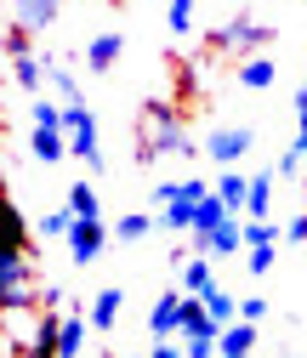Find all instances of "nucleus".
Instances as JSON below:
<instances>
[{
  "instance_id": "412c9836",
  "label": "nucleus",
  "mask_w": 307,
  "mask_h": 358,
  "mask_svg": "<svg viewBox=\"0 0 307 358\" xmlns=\"http://www.w3.org/2000/svg\"><path fill=\"white\" fill-rule=\"evenodd\" d=\"M245 216H273V171L250 176V199H245Z\"/></svg>"
},
{
  "instance_id": "5701e85b",
  "label": "nucleus",
  "mask_w": 307,
  "mask_h": 358,
  "mask_svg": "<svg viewBox=\"0 0 307 358\" xmlns=\"http://www.w3.org/2000/svg\"><path fill=\"white\" fill-rule=\"evenodd\" d=\"M194 23H199V17H194V0H171V6H165V29L177 34V40H188Z\"/></svg>"
},
{
  "instance_id": "1a4fd4ad",
  "label": "nucleus",
  "mask_w": 307,
  "mask_h": 358,
  "mask_svg": "<svg viewBox=\"0 0 307 358\" xmlns=\"http://www.w3.org/2000/svg\"><path fill=\"white\" fill-rule=\"evenodd\" d=\"M63 6H69V0H6L12 23H17V29H29V34H46V29L63 17Z\"/></svg>"
},
{
  "instance_id": "ddd939ff",
  "label": "nucleus",
  "mask_w": 307,
  "mask_h": 358,
  "mask_svg": "<svg viewBox=\"0 0 307 358\" xmlns=\"http://www.w3.org/2000/svg\"><path fill=\"white\" fill-rule=\"evenodd\" d=\"M234 80L245 85V92H273V80H279V63H273L268 52H250V57H239Z\"/></svg>"
},
{
  "instance_id": "f257e3e1",
  "label": "nucleus",
  "mask_w": 307,
  "mask_h": 358,
  "mask_svg": "<svg viewBox=\"0 0 307 358\" xmlns=\"http://www.w3.org/2000/svg\"><path fill=\"white\" fill-rule=\"evenodd\" d=\"M165 154H194V137L183 125V108L177 103H148L137 114V131H131V159L137 165H154Z\"/></svg>"
},
{
  "instance_id": "a211bd4d",
  "label": "nucleus",
  "mask_w": 307,
  "mask_h": 358,
  "mask_svg": "<svg viewBox=\"0 0 307 358\" xmlns=\"http://www.w3.org/2000/svg\"><path fill=\"white\" fill-rule=\"evenodd\" d=\"M250 347H256V324H250V319L222 324V358H245Z\"/></svg>"
},
{
  "instance_id": "9d476101",
  "label": "nucleus",
  "mask_w": 307,
  "mask_h": 358,
  "mask_svg": "<svg viewBox=\"0 0 307 358\" xmlns=\"http://www.w3.org/2000/svg\"><path fill=\"white\" fill-rule=\"evenodd\" d=\"M183 319H188V290H165L148 313V330L154 336H183Z\"/></svg>"
},
{
  "instance_id": "7c9ffc66",
  "label": "nucleus",
  "mask_w": 307,
  "mask_h": 358,
  "mask_svg": "<svg viewBox=\"0 0 307 358\" xmlns=\"http://www.w3.org/2000/svg\"><path fill=\"white\" fill-rule=\"evenodd\" d=\"M177 194H183V182H159V188H154V210H159V205H171Z\"/></svg>"
},
{
  "instance_id": "6e6552de",
  "label": "nucleus",
  "mask_w": 307,
  "mask_h": 358,
  "mask_svg": "<svg viewBox=\"0 0 307 358\" xmlns=\"http://www.w3.org/2000/svg\"><path fill=\"white\" fill-rule=\"evenodd\" d=\"M194 239V250H205V256H239L245 250V222H216V228H199V234H188Z\"/></svg>"
},
{
  "instance_id": "39448f33",
  "label": "nucleus",
  "mask_w": 307,
  "mask_h": 358,
  "mask_svg": "<svg viewBox=\"0 0 307 358\" xmlns=\"http://www.w3.org/2000/svg\"><path fill=\"white\" fill-rule=\"evenodd\" d=\"M216 182H205V176H183V194L171 199V205H159V228L165 234H194L199 228V199L210 194Z\"/></svg>"
},
{
  "instance_id": "4468645a",
  "label": "nucleus",
  "mask_w": 307,
  "mask_h": 358,
  "mask_svg": "<svg viewBox=\"0 0 307 358\" xmlns=\"http://www.w3.org/2000/svg\"><path fill=\"white\" fill-rule=\"evenodd\" d=\"M177 279H183V290H188V296H205V290L216 285V256H205V250L183 256V262H177Z\"/></svg>"
},
{
  "instance_id": "c85d7f7f",
  "label": "nucleus",
  "mask_w": 307,
  "mask_h": 358,
  "mask_svg": "<svg viewBox=\"0 0 307 358\" xmlns=\"http://www.w3.org/2000/svg\"><path fill=\"white\" fill-rule=\"evenodd\" d=\"M285 239H290V245H307V210L285 222Z\"/></svg>"
},
{
  "instance_id": "aec40b11",
  "label": "nucleus",
  "mask_w": 307,
  "mask_h": 358,
  "mask_svg": "<svg viewBox=\"0 0 307 358\" xmlns=\"http://www.w3.org/2000/svg\"><path fill=\"white\" fill-rule=\"evenodd\" d=\"M216 194L228 199V210H245V199H250V176H239L234 165H222V176H216Z\"/></svg>"
},
{
  "instance_id": "4be33fe9",
  "label": "nucleus",
  "mask_w": 307,
  "mask_h": 358,
  "mask_svg": "<svg viewBox=\"0 0 307 358\" xmlns=\"http://www.w3.org/2000/svg\"><path fill=\"white\" fill-rule=\"evenodd\" d=\"M205 313H210L216 324H234V319H239V296H228L222 285H210V290H205Z\"/></svg>"
},
{
  "instance_id": "423d86ee",
  "label": "nucleus",
  "mask_w": 307,
  "mask_h": 358,
  "mask_svg": "<svg viewBox=\"0 0 307 358\" xmlns=\"http://www.w3.org/2000/svg\"><path fill=\"white\" fill-rule=\"evenodd\" d=\"M199 148H205V159H216V165H239V159L256 148V131H250V125H216Z\"/></svg>"
},
{
  "instance_id": "bb28decb",
  "label": "nucleus",
  "mask_w": 307,
  "mask_h": 358,
  "mask_svg": "<svg viewBox=\"0 0 307 358\" xmlns=\"http://www.w3.org/2000/svg\"><path fill=\"white\" fill-rule=\"evenodd\" d=\"M273 250H279V245H250V256H245V267H250L256 279H268V273H273Z\"/></svg>"
},
{
  "instance_id": "dca6fc26",
  "label": "nucleus",
  "mask_w": 307,
  "mask_h": 358,
  "mask_svg": "<svg viewBox=\"0 0 307 358\" xmlns=\"http://www.w3.org/2000/svg\"><path fill=\"white\" fill-rule=\"evenodd\" d=\"M154 228H159V210H125V216L114 222V239H120V245H143Z\"/></svg>"
},
{
  "instance_id": "c756f323",
  "label": "nucleus",
  "mask_w": 307,
  "mask_h": 358,
  "mask_svg": "<svg viewBox=\"0 0 307 358\" xmlns=\"http://www.w3.org/2000/svg\"><path fill=\"white\" fill-rule=\"evenodd\" d=\"M69 296H63V285H40V307H63Z\"/></svg>"
},
{
  "instance_id": "f3484780",
  "label": "nucleus",
  "mask_w": 307,
  "mask_h": 358,
  "mask_svg": "<svg viewBox=\"0 0 307 358\" xmlns=\"http://www.w3.org/2000/svg\"><path fill=\"white\" fill-rule=\"evenodd\" d=\"M120 307H125V296H120L114 285L92 296V307H85V313H92V330H97V336H108V330L120 324Z\"/></svg>"
},
{
  "instance_id": "a878e982",
  "label": "nucleus",
  "mask_w": 307,
  "mask_h": 358,
  "mask_svg": "<svg viewBox=\"0 0 307 358\" xmlns=\"http://www.w3.org/2000/svg\"><path fill=\"white\" fill-rule=\"evenodd\" d=\"M52 92H57L63 103H74V97H80V80L69 74V63H63L57 52H52Z\"/></svg>"
},
{
  "instance_id": "473e14b6",
  "label": "nucleus",
  "mask_w": 307,
  "mask_h": 358,
  "mask_svg": "<svg viewBox=\"0 0 307 358\" xmlns=\"http://www.w3.org/2000/svg\"><path fill=\"white\" fill-rule=\"evenodd\" d=\"M301 85H307V80H301Z\"/></svg>"
},
{
  "instance_id": "20e7f679",
  "label": "nucleus",
  "mask_w": 307,
  "mask_h": 358,
  "mask_svg": "<svg viewBox=\"0 0 307 358\" xmlns=\"http://www.w3.org/2000/svg\"><path fill=\"white\" fill-rule=\"evenodd\" d=\"M268 40H279L262 17H250V12H239V17H228L222 29L210 34V52H228V57H250V52H268Z\"/></svg>"
},
{
  "instance_id": "6ab92c4d",
  "label": "nucleus",
  "mask_w": 307,
  "mask_h": 358,
  "mask_svg": "<svg viewBox=\"0 0 307 358\" xmlns=\"http://www.w3.org/2000/svg\"><path fill=\"white\" fill-rule=\"evenodd\" d=\"M74 222H80V216H74V205L63 199L57 210H46V216H40L34 228H40V239H69V234H74Z\"/></svg>"
},
{
  "instance_id": "9b49d317",
  "label": "nucleus",
  "mask_w": 307,
  "mask_h": 358,
  "mask_svg": "<svg viewBox=\"0 0 307 358\" xmlns=\"http://www.w3.org/2000/svg\"><path fill=\"white\" fill-rule=\"evenodd\" d=\"M29 154H34L40 165L74 159V154H69V131H63V125H29Z\"/></svg>"
},
{
  "instance_id": "cd10ccee",
  "label": "nucleus",
  "mask_w": 307,
  "mask_h": 358,
  "mask_svg": "<svg viewBox=\"0 0 307 358\" xmlns=\"http://www.w3.org/2000/svg\"><path fill=\"white\" fill-rule=\"evenodd\" d=\"M268 313H273V307H268V296H245V301H239V319H250V324H262Z\"/></svg>"
},
{
  "instance_id": "7ed1b4c3",
  "label": "nucleus",
  "mask_w": 307,
  "mask_h": 358,
  "mask_svg": "<svg viewBox=\"0 0 307 358\" xmlns=\"http://www.w3.org/2000/svg\"><path fill=\"white\" fill-rule=\"evenodd\" d=\"M63 131H69V154L92 176H103V137H97V114L85 108V97L63 103Z\"/></svg>"
},
{
  "instance_id": "2eb2a0df",
  "label": "nucleus",
  "mask_w": 307,
  "mask_h": 358,
  "mask_svg": "<svg viewBox=\"0 0 307 358\" xmlns=\"http://www.w3.org/2000/svg\"><path fill=\"white\" fill-rule=\"evenodd\" d=\"M125 52V34H92L85 40V63H92V74H108Z\"/></svg>"
},
{
  "instance_id": "f8f14e48",
  "label": "nucleus",
  "mask_w": 307,
  "mask_h": 358,
  "mask_svg": "<svg viewBox=\"0 0 307 358\" xmlns=\"http://www.w3.org/2000/svg\"><path fill=\"white\" fill-rule=\"evenodd\" d=\"M85 330H92V313L63 301V330H57V358H80L85 352Z\"/></svg>"
},
{
  "instance_id": "0eeeda50",
  "label": "nucleus",
  "mask_w": 307,
  "mask_h": 358,
  "mask_svg": "<svg viewBox=\"0 0 307 358\" xmlns=\"http://www.w3.org/2000/svg\"><path fill=\"white\" fill-rule=\"evenodd\" d=\"M108 239H114V228H103V216H80L74 234H69L63 245H69V262H74V267H92V262L103 256Z\"/></svg>"
},
{
  "instance_id": "393cba45",
  "label": "nucleus",
  "mask_w": 307,
  "mask_h": 358,
  "mask_svg": "<svg viewBox=\"0 0 307 358\" xmlns=\"http://www.w3.org/2000/svg\"><path fill=\"white\" fill-rule=\"evenodd\" d=\"M69 205H74V216H103V199H97L92 182H74L69 188Z\"/></svg>"
},
{
  "instance_id": "2f4dec72",
  "label": "nucleus",
  "mask_w": 307,
  "mask_h": 358,
  "mask_svg": "<svg viewBox=\"0 0 307 358\" xmlns=\"http://www.w3.org/2000/svg\"><path fill=\"white\" fill-rule=\"evenodd\" d=\"M301 194H307V176H301Z\"/></svg>"
},
{
  "instance_id": "f03ea898",
  "label": "nucleus",
  "mask_w": 307,
  "mask_h": 358,
  "mask_svg": "<svg viewBox=\"0 0 307 358\" xmlns=\"http://www.w3.org/2000/svg\"><path fill=\"white\" fill-rule=\"evenodd\" d=\"M0 307H40V285H34V245L29 239H12L6 245V262H0Z\"/></svg>"
},
{
  "instance_id": "b1692460",
  "label": "nucleus",
  "mask_w": 307,
  "mask_h": 358,
  "mask_svg": "<svg viewBox=\"0 0 307 358\" xmlns=\"http://www.w3.org/2000/svg\"><path fill=\"white\" fill-rule=\"evenodd\" d=\"M29 125H63V97L52 103L46 92H40V97L29 103Z\"/></svg>"
}]
</instances>
